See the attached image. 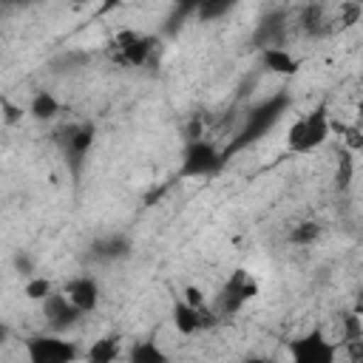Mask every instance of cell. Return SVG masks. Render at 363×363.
Here are the masks:
<instances>
[{
	"label": "cell",
	"instance_id": "obj_1",
	"mask_svg": "<svg viewBox=\"0 0 363 363\" xmlns=\"http://www.w3.org/2000/svg\"><path fill=\"white\" fill-rule=\"evenodd\" d=\"M289 105H292V99H289V94H272V96H267L264 102H258V105H252L250 108V113H247V119H244V125H241V130L230 139V145L221 150V159L227 162V159H233L235 153H241L244 147H250V145H255L261 136H267L272 128H275V122L289 111Z\"/></svg>",
	"mask_w": 363,
	"mask_h": 363
},
{
	"label": "cell",
	"instance_id": "obj_2",
	"mask_svg": "<svg viewBox=\"0 0 363 363\" xmlns=\"http://www.w3.org/2000/svg\"><path fill=\"white\" fill-rule=\"evenodd\" d=\"M156 48V37L139 34L133 28H122L108 40V54L113 62L128 65V68H142Z\"/></svg>",
	"mask_w": 363,
	"mask_h": 363
},
{
	"label": "cell",
	"instance_id": "obj_3",
	"mask_svg": "<svg viewBox=\"0 0 363 363\" xmlns=\"http://www.w3.org/2000/svg\"><path fill=\"white\" fill-rule=\"evenodd\" d=\"M326 136H329V116H326V108L318 105L306 116L295 119V125L286 133V150H292V153H309L318 145H323Z\"/></svg>",
	"mask_w": 363,
	"mask_h": 363
},
{
	"label": "cell",
	"instance_id": "obj_4",
	"mask_svg": "<svg viewBox=\"0 0 363 363\" xmlns=\"http://www.w3.org/2000/svg\"><path fill=\"white\" fill-rule=\"evenodd\" d=\"M227 162L221 159V150H216V145L199 139V142H187L184 153H182V164H179V176L184 179H207L221 173Z\"/></svg>",
	"mask_w": 363,
	"mask_h": 363
},
{
	"label": "cell",
	"instance_id": "obj_5",
	"mask_svg": "<svg viewBox=\"0 0 363 363\" xmlns=\"http://www.w3.org/2000/svg\"><path fill=\"white\" fill-rule=\"evenodd\" d=\"M28 363H77L79 346L60 335H34L26 340Z\"/></svg>",
	"mask_w": 363,
	"mask_h": 363
},
{
	"label": "cell",
	"instance_id": "obj_6",
	"mask_svg": "<svg viewBox=\"0 0 363 363\" xmlns=\"http://www.w3.org/2000/svg\"><path fill=\"white\" fill-rule=\"evenodd\" d=\"M337 349L340 346L335 340H329L320 326H315L303 337L289 340L292 363H335L337 360Z\"/></svg>",
	"mask_w": 363,
	"mask_h": 363
},
{
	"label": "cell",
	"instance_id": "obj_7",
	"mask_svg": "<svg viewBox=\"0 0 363 363\" xmlns=\"http://www.w3.org/2000/svg\"><path fill=\"white\" fill-rule=\"evenodd\" d=\"M255 295H258V281H255L244 267H238V269L227 278V284H224V289H221L218 309H221V315H235V312H241V306H244L247 301H252Z\"/></svg>",
	"mask_w": 363,
	"mask_h": 363
},
{
	"label": "cell",
	"instance_id": "obj_8",
	"mask_svg": "<svg viewBox=\"0 0 363 363\" xmlns=\"http://www.w3.org/2000/svg\"><path fill=\"white\" fill-rule=\"evenodd\" d=\"M94 139H96V125L94 122H79V125H71L65 130L62 147H65V156H68V164H71L74 176H79V167H82L88 150L94 147Z\"/></svg>",
	"mask_w": 363,
	"mask_h": 363
},
{
	"label": "cell",
	"instance_id": "obj_9",
	"mask_svg": "<svg viewBox=\"0 0 363 363\" xmlns=\"http://www.w3.org/2000/svg\"><path fill=\"white\" fill-rule=\"evenodd\" d=\"M43 315H45V320H48V326H51L54 332H65V329L77 326L79 318H82V312H79L62 292H51V295L43 301Z\"/></svg>",
	"mask_w": 363,
	"mask_h": 363
},
{
	"label": "cell",
	"instance_id": "obj_10",
	"mask_svg": "<svg viewBox=\"0 0 363 363\" xmlns=\"http://www.w3.org/2000/svg\"><path fill=\"white\" fill-rule=\"evenodd\" d=\"M62 295L85 315V312H94L96 306H99V284H96V278H91V275H77V278H71L65 286H62Z\"/></svg>",
	"mask_w": 363,
	"mask_h": 363
},
{
	"label": "cell",
	"instance_id": "obj_11",
	"mask_svg": "<svg viewBox=\"0 0 363 363\" xmlns=\"http://www.w3.org/2000/svg\"><path fill=\"white\" fill-rule=\"evenodd\" d=\"M170 318H173V326H176L179 335H196L199 329H207V326L216 323V318L207 312V306H204V309H193V306H187L182 298L173 303Z\"/></svg>",
	"mask_w": 363,
	"mask_h": 363
},
{
	"label": "cell",
	"instance_id": "obj_12",
	"mask_svg": "<svg viewBox=\"0 0 363 363\" xmlns=\"http://www.w3.org/2000/svg\"><path fill=\"white\" fill-rule=\"evenodd\" d=\"M130 250H133V244H130V238L128 235H105V238H96L94 244H91V255L96 258V261H122V258H128L130 255Z\"/></svg>",
	"mask_w": 363,
	"mask_h": 363
},
{
	"label": "cell",
	"instance_id": "obj_13",
	"mask_svg": "<svg viewBox=\"0 0 363 363\" xmlns=\"http://www.w3.org/2000/svg\"><path fill=\"white\" fill-rule=\"evenodd\" d=\"M261 65L272 74H281V77H292L301 71V60L295 54H289L286 48H264L261 51Z\"/></svg>",
	"mask_w": 363,
	"mask_h": 363
},
{
	"label": "cell",
	"instance_id": "obj_14",
	"mask_svg": "<svg viewBox=\"0 0 363 363\" xmlns=\"http://www.w3.org/2000/svg\"><path fill=\"white\" fill-rule=\"evenodd\" d=\"M119 357V335H105L94 340L85 352V363H116Z\"/></svg>",
	"mask_w": 363,
	"mask_h": 363
},
{
	"label": "cell",
	"instance_id": "obj_15",
	"mask_svg": "<svg viewBox=\"0 0 363 363\" xmlns=\"http://www.w3.org/2000/svg\"><path fill=\"white\" fill-rule=\"evenodd\" d=\"M60 113V99L51 94V91H37L28 102V116L37 119V122H48Z\"/></svg>",
	"mask_w": 363,
	"mask_h": 363
},
{
	"label": "cell",
	"instance_id": "obj_16",
	"mask_svg": "<svg viewBox=\"0 0 363 363\" xmlns=\"http://www.w3.org/2000/svg\"><path fill=\"white\" fill-rule=\"evenodd\" d=\"M130 363H167V352L153 340H139L130 349Z\"/></svg>",
	"mask_w": 363,
	"mask_h": 363
},
{
	"label": "cell",
	"instance_id": "obj_17",
	"mask_svg": "<svg viewBox=\"0 0 363 363\" xmlns=\"http://www.w3.org/2000/svg\"><path fill=\"white\" fill-rule=\"evenodd\" d=\"M320 238V224L318 221H301V224H295L292 230H289V235H286V241L289 244H298V247H309V244H315Z\"/></svg>",
	"mask_w": 363,
	"mask_h": 363
},
{
	"label": "cell",
	"instance_id": "obj_18",
	"mask_svg": "<svg viewBox=\"0 0 363 363\" xmlns=\"http://www.w3.org/2000/svg\"><path fill=\"white\" fill-rule=\"evenodd\" d=\"M51 292H54V286H51V281H48L45 275H31V278L26 281V286H23V295H26L28 301H37V303H43Z\"/></svg>",
	"mask_w": 363,
	"mask_h": 363
},
{
	"label": "cell",
	"instance_id": "obj_19",
	"mask_svg": "<svg viewBox=\"0 0 363 363\" xmlns=\"http://www.w3.org/2000/svg\"><path fill=\"white\" fill-rule=\"evenodd\" d=\"M230 9H233V3H227V0H204V3L196 6V14H199V20L210 23V20L224 17Z\"/></svg>",
	"mask_w": 363,
	"mask_h": 363
},
{
	"label": "cell",
	"instance_id": "obj_20",
	"mask_svg": "<svg viewBox=\"0 0 363 363\" xmlns=\"http://www.w3.org/2000/svg\"><path fill=\"white\" fill-rule=\"evenodd\" d=\"M352 340H363V326H360V318H357V309L346 312L343 315V346L352 343Z\"/></svg>",
	"mask_w": 363,
	"mask_h": 363
},
{
	"label": "cell",
	"instance_id": "obj_21",
	"mask_svg": "<svg viewBox=\"0 0 363 363\" xmlns=\"http://www.w3.org/2000/svg\"><path fill=\"white\" fill-rule=\"evenodd\" d=\"M352 173H354V162H352V153L343 150L340 153V167H337V187L346 190L352 184Z\"/></svg>",
	"mask_w": 363,
	"mask_h": 363
},
{
	"label": "cell",
	"instance_id": "obj_22",
	"mask_svg": "<svg viewBox=\"0 0 363 363\" xmlns=\"http://www.w3.org/2000/svg\"><path fill=\"white\" fill-rule=\"evenodd\" d=\"M11 264H14V272H20V275H26V278H31V275H34V269H37V264H34V255H31V252H26V250L14 252Z\"/></svg>",
	"mask_w": 363,
	"mask_h": 363
},
{
	"label": "cell",
	"instance_id": "obj_23",
	"mask_svg": "<svg viewBox=\"0 0 363 363\" xmlns=\"http://www.w3.org/2000/svg\"><path fill=\"white\" fill-rule=\"evenodd\" d=\"M0 108H3V119H6V125H17L20 119H23V108L20 105H14L9 96H3L0 94Z\"/></svg>",
	"mask_w": 363,
	"mask_h": 363
},
{
	"label": "cell",
	"instance_id": "obj_24",
	"mask_svg": "<svg viewBox=\"0 0 363 363\" xmlns=\"http://www.w3.org/2000/svg\"><path fill=\"white\" fill-rule=\"evenodd\" d=\"M182 301L187 303V306H193V309H204L207 303H204V292L199 289V286H184V292H182Z\"/></svg>",
	"mask_w": 363,
	"mask_h": 363
},
{
	"label": "cell",
	"instance_id": "obj_25",
	"mask_svg": "<svg viewBox=\"0 0 363 363\" xmlns=\"http://www.w3.org/2000/svg\"><path fill=\"white\" fill-rule=\"evenodd\" d=\"M9 335H11V329H9V323H3V320H0V346H3L6 340H9Z\"/></svg>",
	"mask_w": 363,
	"mask_h": 363
},
{
	"label": "cell",
	"instance_id": "obj_26",
	"mask_svg": "<svg viewBox=\"0 0 363 363\" xmlns=\"http://www.w3.org/2000/svg\"><path fill=\"white\" fill-rule=\"evenodd\" d=\"M244 363H272L269 357H261V354H252V357H247Z\"/></svg>",
	"mask_w": 363,
	"mask_h": 363
}]
</instances>
